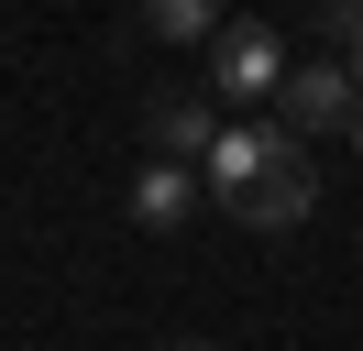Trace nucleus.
Segmentation results:
<instances>
[{"label":"nucleus","mask_w":363,"mask_h":351,"mask_svg":"<svg viewBox=\"0 0 363 351\" xmlns=\"http://www.w3.org/2000/svg\"><path fill=\"white\" fill-rule=\"evenodd\" d=\"M199 197H220L242 231H297V219L319 209L308 143L275 132V121H220V143H209V165H199Z\"/></svg>","instance_id":"nucleus-1"},{"label":"nucleus","mask_w":363,"mask_h":351,"mask_svg":"<svg viewBox=\"0 0 363 351\" xmlns=\"http://www.w3.org/2000/svg\"><path fill=\"white\" fill-rule=\"evenodd\" d=\"M286 88V44L264 22H220L209 33V99H275Z\"/></svg>","instance_id":"nucleus-2"},{"label":"nucleus","mask_w":363,"mask_h":351,"mask_svg":"<svg viewBox=\"0 0 363 351\" xmlns=\"http://www.w3.org/2000/svg\"><path fill=\"white\" fill-rule=\"evenodd\" d=\"M363 110V88H352V66H286V88H275V132H341Z\"/></svg>","instance_id":"nucleus-3"},{"label":"nucleus","mask_w":363,"mask_h":351,"mask_svg":"<svg viewBox=\"0 0 363 351\" xmlns=\"http://www.w3.org/2000/svg\"><path fill=\"white\" fill-rule=\"evenodd\" d=\"M143 132H155V165H209V143H220V99H155Z\"/></svg>","instance_id":"nucleus-4"},{"label":"nucleus","mask_w":363,"mask_h":351,"mask_svg":"<svg viewBox=\"0 0 363 351\" xmlns=\"http://www.w3.org/2000/svg\"><path fill=\"white\" fill-rule=\"evenodd\" d=\"M187 209H199V176H187V165H143L133 176V219H143V231H177Z\"/></svg>","instance_id":"nucleus-5"},{"label":"nucleus","mask_w":363,"mask_h":351,"mask_svg":"<svg viewBox=\"0 0 363 351\" xmlns=\"http://www.w3.org/2000/svg\"><path fill=\"white\" fill-rule=\"evenodd\" d=\"M143 22H155L165 44H209V33L231 22V0H143Z\"/></svg>","instance_id":"nucleus-6"},{"label":"nucleus","mask_w":363,"mask_h":351,"mask_svg":"<svg viewBox=\"0 0 363 351\" xmlns=\"http://www.w3.org/2000/svg\"><path fill=\"white\" fill-rule=\"evenodd\" d=\"M341 55H352V88H363V11H352V33H341Z\"/></svg>","instance_id":"nucleus-7"},{"label":"nucleus","mask_w":363,"mask_h":351,"mask_svg":"<svg viewBox=\"0 0 363 351\" xmlns=\"http://www.w3.org/2000/svg\"><path fill=\"white\" fill-rule=\"evenodd\" d=\"M341 143H352V154H363V110H352V121H341Z\"/></svg>","instance_id":"nucleus-8"},{"label":"nucleus","mask_w":363,"mask_h":351,"mask_svg":"<svg viewBox=\"0 0 363 351\" xmlns=\"http://www.w3.org/2000/svg\"><path fill=\"white\" fill-rule=\"evenodd\" d=\"M177 351H209V340H177Z\"/></svg>","instance_id":"nucleus-9"}]
</instances>
